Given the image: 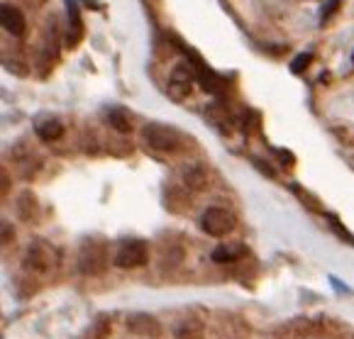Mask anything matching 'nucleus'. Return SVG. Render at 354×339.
Instances as JSON below:
<instances>
[{"instance_id":"1","label":"nucleus","mask_w":354,"mask_h":339,"mask_svg":"<svg viewBox=\"0 0 354 339\" xmlns=\"http://www.w3.org/2000/svg\"><path fill=\"white\" fill-rule=\"evenodd\" d=\"M142 139H145L147 146H151L154 152L174 154L181 149L183 135L178 130H174V127L162 125V122H149V125L142 127Z\"/></svg>"},{"instance_id":"2","label":"nucleus","mask_w":354,"mask_h":339,"mask_svg":"<svg viewBox=\"0 0 354 339\" xmlns=\"http://www.w3.org/2000/svg\"><path fill=\"white\" fill-rule=\"evenodd\" d=\"M234 215L225 208H208L201 215V230L210 237H225L234 230Z\"/></svg>"},{"instance_id":"3","label":"nucleus","mask_w":354,"mask_h":339,"mask_svg":"<svg viewBox=\"0 0 354 339\" xmlns=\"http://www.w3.org/2000/svg\"><path fill=\"white\" fill-rule=\"evenodd\" d=\"M147 259H149V249H147V242L142 240H125L115 254V264L120 269H137L145 267Z\"/></svg>"},{"instance_id":"4","label":"nucleus","mask_w":354,"mask_h":339,"mask_svg":"<svg viewBox=\"0 0 354 339\" xmlns=\"http://www.w3.org/2000/svg\"><path fill=\"white\" fill-rule=\"evenodd\" d=\"M105 267V244L95 240H88L81 246V254H78V269L84 273H100Z\"/></svg>"},{"instance_id":"5","label":"nucleus","mask_w":354,"mask_h":339,"mask_svg":"<svg viewBox=\"0 0 354 339\" xmlns=\"http://www.w3.org/2000/svg\"><path fill=\"white\" fill-rule=\"evenodd\" d=\"M193 76L186 66H176L171 71V79H169V86H167V93L171 95L174 100H183L186 95H191L193 90Z\"/></svg>"},{"instance_id":"6","label":"nucleus","mask_w":354,"mask_h":339,"mask_svg":"<svg viewBox=\"0 0 354 339\" xmlns=\"http://www.w3.org/2000/svg\"><path fill=\"white\" fill-rule=\"evenodd\" d=\"M0 22H3L6 32H10L12 37H22L27 30L25 15H22V10H17L15 6H3V10H0Z\"/></svg>"},{"instance_id":"7","label":"nucleus","mask_w":354,"mask_h":339,"mask_svg":"<svg viewBox=\"0 0 354 339\" xmlns=\"http://www.w3.org/2000/svg\"><path fill=\"white\" fill-rule=\"evenodd\" d=\"M35 132L39 139L57 142L59 137H64V125L57 120V117H42V120L35 122Z\"/></svg>"},{"instance_id":"8","label":"nucleus","mask_w":354,"mask_h":339,"mask_svg":"<svg viewBox=\"0 0 354 339\" xmlns=\"http://www.w3.org/2000/svg\"><path fill=\"white\" fill-rule=\"evenodd\" d=\"M27 267L35 269V271L44 273L49 269V254L44 244H32L30 251H27Z\"/></svg>"},{"instance_id":"9","label":"nucleus","mask_w":354,"mask_h":339,"mask_svg":"<svg viewBox=\"0 0 354 339\" xmlns=\"http://www.w3.org/2000/svg\"><path fill=\"white\" fill-rule=\"evenodd\" d=\"M130 329L137 334H149V337H156V334L162 332V329H159V322H156L151 315H132Z\"/></svg>"},{"instance_id":"10","label":"nucleus","mask_w":354,"mask_h":339,"mask_svg":"<svg viewBox=\"0 0 354 339\" xmlns=\"http://www.w3.org/2000/svg\"><path fill=\"white\" fill-rule=\"evenodd\" d=\"M242 254H245V246L220 244L218 249H213V261H218V264H232V261H237Z\"/></svg>"},{"instance_id":"11","label":"nucleus","mask_w":354,"mask_h":339,"mask_svg":"<svg viewBox=\"0 0 354 339\" xmlns=\"http://www.w3.org/2000/svg\"><path fill=\"white\" fill-rule=\"evenodd\" d=\"M68 8V44H76L78 42V37H81V17H78V8L73 0H68L66 3Z\"/></svg>"},{"instance_id":"12","label":"nucleus","mask_w":354,"mask_h":339,"mask_svg":"<svg viewBox=\"0 0 354 339\" xmlns=\"http://www.w3.org/2000/svg\"><path fill=\"white\" fill-rule=\"evenodd\" d=\"M108 122L113 125V130H118V132H130L132 130V122H130V117H127V113L125 110H120V108H113L108 113Z\"/></svg>"},{"instance_id":"13","label":"nucleus","mask_w":354,"mask_h":339,"mask_svg":"<svg viewBox=\"0 0 354 339\" xmlns=\"http://www.w3.org/2000/svg\"><path fill=\"white\" fill-rule=\"evenodd\" d=\"M183 181H186L191 188H203L205 186V176H203V171H201V166L188 168L186 176H183Z\"/></svg>"},{"instance_id":"14","label":"nucleus","mask_w":354,"mask_h":339,"mask_svg":"<svg viewBox=\"0 0 354 339\" xmlns=\"http://www.w3.org/2000/svg\"><path fill=\"white\" fill-rule=\"evenodd\" d=\"M335 8H339V0H333V3H328V6L323 8V20H328V17L333 15Z\"/></svg>"},{"instance_id":"15","label":"nucleus","mask_w":354,"mask_h":339,"mask_svg":"<svg viewBox=\"0 0 354 339\" xmlns=\"http://www.w3.org/2000/svg\"><path fill=\"white\" fill-rule=\"evenodd\" d=\"M301 61H296L293 64V71H303V68L308 66V61H310V57H298Z\"/></svg>"}]
</instances>
